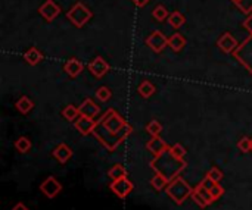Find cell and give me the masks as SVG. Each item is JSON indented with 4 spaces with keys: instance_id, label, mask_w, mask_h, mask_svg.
Segmentation results:
<instances>
[{
    "instance_id": "34",
    "label": "cell",
    "mask_w": 252,
    "mask_h": 210,
    "mask_svg": "<svg viewBox=\"0 0 252 210\" xmlns=\"http://www.w3.org/2000/svg\"><path fill=\"white\" fill-rule=\"evenodd\" d=\"M190 198H192V200H193V201H195V203H196V204H198L201 209H205L206 206H209V204H208V203H206V201H205V200H203V198H202V197H201V195H199V194H198L195 190H193V193H192Z\"/></svg>"
},
{
    "instance_id": "22",
    "label": "cell",
    "mask_w": 252,
    "mask_h": 210,
    "mask_svg": "<svg viewBox=\"0 0 252 210\" xmlns=\"http://www.w3.org/2000/svg\"><path fill=\"white\" fill-rule=\"evenodd\" d=\"M108 177L115 181V180H119V178H124L127 177V171H125V167L121 165V163H115L111 169L108 171Z\"/></svg>"
},
{
    "instance_id": "7",
    "label": "cell",
    "mask_w": 252,
    "mask_h": 210,
    "mask_svg": "<svg viewBox=\"0 0 252 210\" xmlns=\"http://www.w3.org/2000/svg\"><path fill=\"white\" fill-rule=\"evenodd\" d=\"M40 191L43 193L48 198H55L62 191V185L56 181L55 177H48L43 182L40 184Z\"/></svg>"
},
{
    "instance_id": "36",
    "label": "cell",
    "mask_w": 252,
    "mask_h": 210,
    "mask_svg": "<svg viewBox=\"0 0 252 210\" xmlns=\"http://www.w3.org/2000/svg\"><path fill=\"white\" fill-rule=\"evenodd\" d=\"M12 210H28V207H27L24 203H21V201H19V203H17V204L12 207Z\"/></svg>"
},
{
    "instance_id": "16",
    "label": "cell",
    "mask_w": 252,
    "mask_h": 210,
    "mask_svg": "<svg viewBox=\"0 0 252 210\" xmlns=\"http://www.w3.org/2000/svg\"><path fill=\"white\" fill-rule=\"evenodd\" d=\"M53 157H55L61 165H65V163L72 157V150H71L65 143H61V144L53 150Z\"/></svg>"
},
{
    "instance_id": "18",
    "label": "cell",
    "mask_w": 252,
    "mask_h": 210,
    "mask_svg": "<svg viewBox=\"0 0 252 210\" xmlns=\"http://www.w3.org/2000/svg\"><path fill=\"white\" fill-rule=\"evenodd\" d=\"M24 59L30 63V65H37L41 62V59H43V55H41V52L35 47H30L25 53H24Z\"/></svg>"
},
{
    "instance_id": "30",
    "label": "cell",
    "mask_w": 252,
    "mask_h": 210,
    "mask_svg": "<svg viewBox=\"0 0 252 210\" xmlns=\"http://www.w3.org/2000/svg\"><path fill=\"white\" fill-rule=\"evenodd\" d=\"M96 97H98V100H101V102H108L111 97H112V91L108 89V87H105V86H102V87H99L98 89V91H96Z\"/></svg>"
},
{
    "instance_id": "27",
    "label": "cell",
    "mask_w": 252,
    "mask_h": 210,
    "mask_svg": "<svg viewBox=\"0 0 252 210\" xmlns=\"http://www.w3.org/2000/svg\"><path fill=\"white\" fill-rule=\"evenodd\" d=\"M15 147H17V150L19 151V153H28L30 151V149H31V141L27 138V137H19L18 140H17V143H15Z\"/></svg>"
},
{
    "instance_id": "25",
    "label": "cell",
    "mask_w": 252,
    "mask_h": 210,
    "mask_svg": "<svg viewBox=\"0 0 252 210\" xmlns=\"http://www.w3.org/2000/svg\"><path fill=\"white\" fill-rule=\"evenodd\" d=\"M168 24H170L173 28H180L183 24H185V16H183V14L182 12H179V11H176V12H173L170 16H168Z\"/></svg>"
},
{
    "instance_id": "11",
    "label": "cell",
    "mask_w": 252,
    "mask_h": 210,
    "mask_svg": "<svg viewBox=\"0 0 252 210\" xmlns=\"http://www.w3.org/2000/svg\"><path fill=\"white\" fill-rule=\"evenodd\" d=\"M217 45H218L220 50L224 52V53H235V50L237 49V41L233 38V35L230 32H224L218 38Z\"/></svg>"
},
{
    "instance_id": "28",
    "label": "cell",
    "mask_w": 252,
    "mask_h": 210,
    "mask_svg": "<svg viewBox=\"0 0 252 210\" xmlns=\"http://www.w3.org/2000/svg\"><path fill=\"white\" fill-rule=\"evenodd\" d=\"M193 190H195V191H196V193H198V194H199V195H201V197H202L208 204H213V203H214V198L211 197V194L208 193V190L205 188V185H203L202 182H199V184L196 185V188H193Z\"/></svg>"
},
{
    "instance_id": "3",
    "label": "cell",
    "mask_w": 252,
    "mask_h": 210,
    "mask_svg": "<svg viewBox=\"0 0 252 210\" xmlns=\"http://www.w3.org/2000/svg\"><path fill=\"white\" fill-rule=\"evenodd\" d=\"M165 193L177 206H182L192 195L193 188L182 177H177L173 181H170V184L167 185Z\"/></svg>"
},
{
    "instance_id": "29",
    "label": "cell",
    "mask_w": 252,
    "mask_h": 210,
    "mask_svg": "<svg viewBox=\"0 0 252 210\" xmlns=\"http://www.w3.org/2000/svg\"><path fill=\"white\" fill-rule=\"evenodd\" d=\"M146 131L152 135V137H159L161 131H162V125L158 120H151L146 125Z\"/></svg>"
},
{
    "instance_id": "5",
    "label": "cell",
    "mask_w": 252,
    "mask_h": 210,
    "mask_svg": "<svg viewBox=\"0 0 252 210\" xmlns=\"http://www.w3.org/2000/svg\"><path fill=\"white\" fill-rule=\"evenodd\" d=\"M235 58L252 74V35L243 41V45L235 50Z\"/></svg>"
},
{
    "instance_id": "8",
    "label": "cell",
    "mask_w": 252,
    "mask_h": 210,
    "mask_svg": "<svg viewBox=\"0 0 252 210\" xmlns=\"http://www.w3.org/2000/svg\"><path fill=\"white\" fill-rule=\"evenodd\" d=\"M146 45L148 47H151V50H153L155 53H161L165 46H168V40L165 38V35L161 31H153L148 38H146Z\"/></svg>"
},
{
    "instance_id": "6",
    "label": "cell",
    "mask_w": 252,
    "mask_h": 210,
    "mask_svg": "<svg viewBox=\"0 0 252 210\" xmlns=\"http://www.w3.org/2000/svg\"><path fill=\"white\" fill-rule=\"evenodd\" d=\"M109 188L112 190V193H114L118 198L124 200L125 197H127V195L133 191L134 185H133V182H132L127 177H124V178H119V180L112 181L111 185H109Z\"/></svg>"
},
{
    "instance_id": "24",
    "label": "cell",
    "mask_w": 252,
    "mask_h": 210,
    "mask_svg": "<svg viewBox=\"0 0 252 210\" xmlns=\"http://www.w3.org/2000/svg\"><path fill=\"white\" fill-rule=\"evenodd\" d=\"M62 116H64L67 120H69V122L77 120V119L80 118V109L75 107V106H72V105H68V106L62 110Z\"/></svg>"
},
{
    "instance_id": "9",
    "label": "cell",
    "mask_w": 252,
    "mask_h": 210,
    "mask_svg": "<svg viewBox=\"0 0 252 210\" xmlns=\"http://www.w3.org/2000/svg\"><path fill=\"white\" fill-rule=\"evenodd\" d=\"M75 125V130H78L80 134L83 135H89V134H93L95 128H96V125L98 122L92 118H87V116H83L80 115V118L74 122Z\"/></svg>"
},
{
    "instance_id": "12",
    "label": "cell",
    "mask_w": 252,
    "mask_h": 210,
    "mask_svg": "<svg viewBox=\"0 0 252 210\" xmlns=\"http://www.w3.org/2000/svg\"><path fill=\"white\" fill-rule=\"evenodd\" d=\"M89 71H90L96 78H102V76L109 71V65L105 62L103 58L98 56V58H95V59L89 63Z\"/></svg>"
},
{
    "instance_id": "26",
    "label": "cell",
    "mask_w": 252,
    "mask_h": 210,
    "mask_svg": "<svg viewBox=\"0 0 252 210\" xmlns=\"http://www.w3.org/2000/svg\"><path fill=\"white\" fill-rule=\"evenodd\" d=\"M152 16L156 19V21H159V22H162V21H165V19H168V11H167V8L165 6H162V5H158L153 11H152Z\"/></svg>"
},
{
    "instance_id": "35",
    "label": "cell",
    "mask_w": 252,
    "mask_h": 210,
    "mask_svg": "<svg viewBox=\"0 0 252 210\" xmlns=\"http://www.w3.org/2000/svg\"><path fill=\"white\" fill-rule=\"evenodd\" d=\"M243 27H245V28H246V30H248L249 32H251V35H252V15H251V16H249V18H248L246 21H245Z\"/></svg>"
},
{
    "instance_id": "19",
    "label": "cell",
    "mask_w": 252,
    "mask_h": 210,
    "mask_svg": "<svg viewBox=\"0 0 252 210\" xmlns=\"http://www.w3.org/2000/svg\"><path fill=\"white\" fill-rule=\"evenodd\" d=\"M186 45V38L182 34H174L168 38V46H170L174 52H180Z\"/></svg>"
},
{
    "instance_id": "20",
    "label": "cell",
    "mask_w": 252,
    "mask_h": 210,
    "mask_svg": "<svg viewBox=\"0 0 252 210\" xmlns=\"http://www.w3.org/2000/svg\"><path fill=\"white\" fill-rule=\"evenodd\" d=\"M137 91H139V94H140L143 99H149L152 94H155L156 89H155V86H153V84H152L151 81H143V82L139 84Z\"/></svg>"
},
{
    "instance_id": "32",
    "label": "cell",
    "mask_w": 252,
    "mask_h": 210,
    "mask_svg": "<svg viewBox=\"0 0 252 210\" xmlns=\"http://www.w3.org/2000/svg\"><path fill=\"white\" fill-rule=\"evenodd\" d=\"M206 177H208V178H211L214 182H218V184H220V182H221V180L224 178L223 172L218 169V167H216V166H214V167H211V169L208 171Z\"/></svg>"
},
{
    "instance_id": "37",
    "label": "cell",
    "mask_w": 252,
    "mask_h": 210,
    "mask_svg": "<svg viewBox=\"0 0 252 210\" xmlns=\"http://www.w3.org/2000/svg\"><path fill=\"white\" fill-rule=\"evenodd\" d=\"M132 2L136 5V6H145L149 3V0H132Z\"/></svg>"
},
{
    "instance_id": "23",
    "label": "cell",
    "mask_w": 252,
    "mask_h": 210,
    "mask_svg": "<svg viewBox=\"0 0 252 210\" xmlns=\"http://www.w3.org/2000/svg\"><path fill=\"white\" fill-rule=\"evenodd\" d=\"M15 106H17V109H18L22 115H25V113H28V112L34 107V103H33L27 96H22V97L15 103Z\"/></svg>"
},
{
    "instance_id": "2",
    "label": "cell",
    "mask_w": 252,
    "mask_h": 210,
    "mask_svg": "<svg viewBox=\"0 0 252 210\" xmlns=\"http://www.w3.org/2000/svg\"><path fill=\"white\" fill-rule=\"evenodd\" d=\"M151 167L155 172L165 177L168 181H173L186 167V162L183 159L176 157L170 151V149H168V150L162 151L161 154H158L156 157H153V160L151 162Z\"/></svg>"
},
{
    "instance_id": "1",
    "label": "cell",
    "mask_w": 252,
    "mask_h": 210,
    "mask_svg": "<svg viewBox=\"0 0 252 210\" xmlns=\"http://www.w3.org/2000/svg\"><path fill=\"white\" fill-rule=\"evenodd\" d=\"M132 133H133L132 125L125 122V119L118 112H115L114 109H109L98 120L93 135L109 151H114Z\"/></svg>"
},
{
    "instance_id": "21",
    "label": "cell",
    "mask_w": 252,
    "mask_h": 210,
    "mask_svg": "<svg viewBox=\"0 0 252 210\" xmlns=\"http://www.w3.org/2000/svg\"><path fill=\"white\" fill-rule=\"evenodd\" d=\"M168 184H170V181H168L165 177H162L161 174H158V172H155V175L151 178V185H152V188L156 190V191L165 190Z\"/></svg>"
},
{
    "instance_id": "13",
    "label": "cell",
    "mask_w": 252,
    "mask_h": 210,
    "mask_svg": "<svg viewBox=\"0 0 252 210\" xmlns=\"http://www.w3.org/2000/svg\"><path fill=\"white\" fill-rule=\"evenodd\" d=\"M80 109V115H83V116H87V118H96L99 113H101V107L92 100V99H86L83 103H81V106L78 107Z\"/></svg>"
},
{
    "instance_id": "31",
    "label": "cell",
    "mask_w": 252,
    "mask_h": 210,
    "mask_svg": "<svg viewBox=\"0 0 252 210\" xmlns=\"http://www.w3.org/2000/svg\"><path fill=\"white\" fill-rule=\"evenodd\" d=\"M237 149L242 151V153H248V151H252V141L249 137H242L239 141H237Z\"/></svg>"
},
{
    "instance_id": "39",
    "label": "cell",
    "mask_w": 252,
    "mask_h": 210,
    "mask_svg": "<svg viewBox=\"0 0 252 210\" xmlns=\"http://www.w3.org/2000/svg\"><path fill=\"white\" fill-rule=\"evenodd\" d=\"M251 141H252V138H251Z\"/></svg>"
},
{
    "instance_id": "33",
    "label": "cell",
    "mask_w": 252,
    "mask_h": 210,
    "mask_svg": "<svg viewBox=\"0 0 252 210\" xmlns=\"http://www.w3.org/2000/svg\"><path fill=\"white\" fill-rule=\"evenodd\" d=\"M170 151H171L176 157H179V159H183V157L186 156V153H187L186 149H185L182 144H179V143L174 144V146H171V147H170Z\"/></svg>"
},
{
    "instance_id": "4",
    "label": "cell",
    "mask_w": 252,
    "mask_h": 210,
    "mask_svg": "<svg viewBox=\"0 0 252 210\" xmlns=\"http://www.w3.org/2000/svg\"><path fill=\"white\" fill-rule=\"evenodd\" d=\"M67 18L75 25V27H83L90 18H92V12L84 6L83 3H77L68 14Z\"/></svg>"
},
{
    "instance_id": "15",
    "label": "cell",
    "mask_w": 252,
    "mask_h": 210,
    "mask_svg": "<svg viewBox=\"0 0 252 210\" xmlns=\"http://www.w3.org/2000/svg\"><path fill=\"white\" fill-rule=\"evenodd\" d=\"M146 149L153 154V157H156V156L161 154L162 151H165V150L170 149V146H168L164 140H161L159 137H152V140L148 141Z\"/></svg>"
},
{
    "instance_id": "14",
    "label": "cell",
    "mask_w": 252,
    "mask_h": 210,
    "mask_svg": "<svg viewBox=\"0 0 252 210\" xmlns=\"http://www.w3.org/2000/svg\"><path fill=\"white\" fill-rule=\"evenodd\" d=\"M203 185H205V188L208 190V193L211 194V197L214 198V201L216 200H218L223 194H224V188L218 184V182H214L211 178H208V177H205L202 181H201Z\"/></svg>"
},
{
    "instance_id": "10",
    "label": "cell",
    "mask_w": 252,
    "mask_h": 210,
    "mask_svg": "<svg viewBox=\"0 0 252 210\" xmlns=\"http://www.w3.org/2000/svg\"><path fill=\"white\" fill-rule=\"evenodd\" d=\"M38 12H40V15L43 16L46 21H53L59 15L61 8L53 2V0H48L46 3H43V5L40 6Z\"/></svg>"
},
{
    "instance_id": "38",
    "label": "cell",
    "mask_w": 252,
    "mask_h": 210,
    "mask_svg": "<svg viewBox=\"0 0 252 210\" xmlns=\"http://www.w3.org/2000/svg\"><path fill=\"white\" fill-rule=\"evenodd\" d=\"M233 2H235V3H237V6H240V5H242V0H233Z\"/></svg>"
},
{
    "instance_id": "17",
    "label": "cell",
    "mask_w": 252,
    "mask_h": 210,
    "mask_svg": "<svg viewBox=\"0 0 252 210\" xmlns=\"http://www.w3.org/2000/svg\"><path fill=\"white\" fill-rule=\"evenodd\" d=\"M64 69H65V72H67L71 78H75V76H78V75L81 74V71L84 69V66H83V63H81L78 59L72 58V59H69V60L65 63Z\"/></svg>"
}]
</instances>
